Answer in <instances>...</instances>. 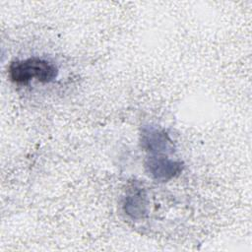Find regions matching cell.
Segmentation results:
<instances>
[{
  "label": "cell",
  "instance_id": "cell-1",
  "mask_svg": "<svg viewBox=\"0 0 252 252\" xmlns=\"http://www.w3.org/2000/svg\"><path fill=\"white\" fill-rule=\"evenodd\" d=\"M8 72L11 81L24 84L33 78L40 83H50L58 75V69L53 63L38 57L13 61Z\"/></svg>",
  "mask_w": 252,
  "mask_h": 252
},
{
  "label": "cell",
  "instance_id": "cell-2",
  "mask_svg": "<svg viewBox=\"0 0 252 252\" xmlns=\"http://www.w3.org/2000/svg\"><path fill=\"white\" fill-rule=\"evenodd\" d=\"M141 147L152 156L164 155L173 152V143L168 134L156 126L142 127L140 134Z\"/></svg>",
  "mask_w": 252,
  "mask_h": 252
},
{
  "label": "cell",
  "instance_id": "cell-3",
  "mask_svg": "<svg viewBox=\"0 0 252 252\" xmlns=\"http://www.w3.org/2000/svg\"><path fill=\"white\" fill-rule=\"evenodd\" d=\"M146 172L155 180L167 181L183 169V163L179 160H173L163 155L150 156L145 161Z\"/></svg>",
  "mask_w": 252,
  "mask_h": 252
},
{
  "label": "cell",
  "instance_id": "cell-4",
  "mask_svg": "<svg viewBox=\"0 0 252 252\" xmlns=\"http://www.w3.org/2000/svg\"><path fill=\"white\" fill-rule=\"evenodd\" d=\"M124 212L133 220L143 219L147 215V195L142 188H133L124 198Z\"/></svg>",
  "mask_w": 252,
  "mask_h": 252
}]
</instances>
